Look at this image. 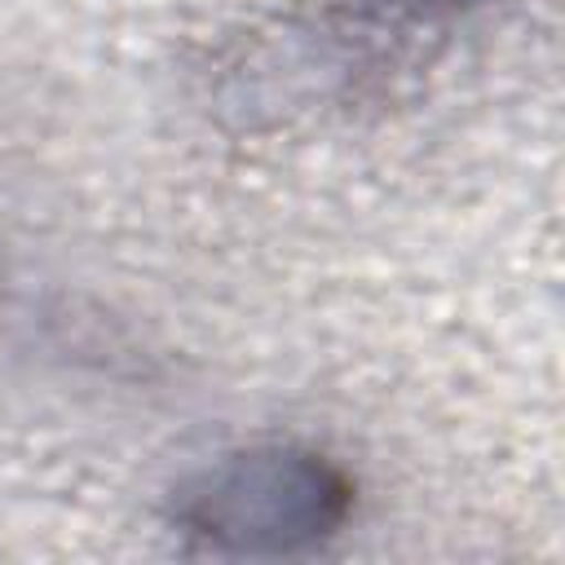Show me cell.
<instances>
[{
  "instance_id": "cell-1",
  "label": "cell",
  "mask_w": 565,
  "mask_h": 565,
  "mask_svg": "<svg viewBox=\"0 0 565 565\" xmlns=\"http://www.w3.org/2000/svg\"><path fill=\"white\" fill-rule=\"evenodd\" d=\"M349 508L344 477L305 450H247L216 463L194 490L190 530H216L234 539L256 534H309L331 530Z\"/></svg>"
}]
</instances>
